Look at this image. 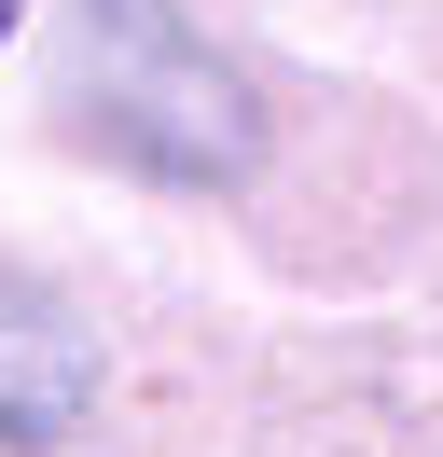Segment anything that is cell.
<instances>
[{
	"instance_id": "obj_1",
	"label": "cell",
	"mask_w": 443,
	"mask_h": 457,
	"mask_svg": "<svg viewBox=\"0 0 443 457\" xmlns=\"http://www.w3.org/2000/svg\"><path fill=\"white\" fill-rule=\"evenodd\" d=\"M0 29H14V0H0Z\"/></svg>"
}]
</instances>
